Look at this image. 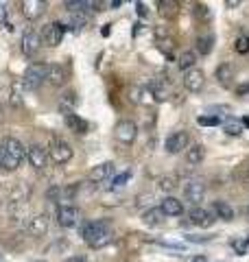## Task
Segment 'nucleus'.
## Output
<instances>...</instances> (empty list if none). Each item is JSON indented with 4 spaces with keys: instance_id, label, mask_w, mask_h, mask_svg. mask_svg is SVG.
<instances>
[{
    "instance_id": "obj_26",
    "label": "nucleus",
    "mask_w": 249,
    "mask_h": 262,
    "mask_svg": "<svg viewBox=\"0 0 249 262\" xmlns=\"http://www.w3.org/2000/svg\"><path fill=\"white\" fill-rule=\"evenodd\" d=\"M223 129H225V134H227V136H240V134H243V129H245V125H243V120L230 118V120H225Z\"/></svg>"
},
{
    "instance_id": "obj_15",
    "label": "nucleus",
    "mask_w": 249,
    "mask_h": 262,
    "mask_svg": "<svg viewBox=\"0 0 249 262\" xmlns=\"http://www.w3.org/2000/svg\"><path fill=\"white\" fill-rule=\"evenodd\" d=\"M114 166H116L114 162H103V164H98V166H94L88 173L90 184H98V182H105L107 177H112L114 175Z\"/></svg>"
},
{
    "instance_id": "obj_27",
    "label": "nucleus",
    "mask_w": 249,
    "mask_h": 262,
    "mask_svg": "<svg viewBox=\"0 0 249 262\" xmlns=\"http://www.w3.org/2000/svg\"><path fill=\"white\" fill-rule=\"evenodd\" d=\"M195 63H197V53H193V51H184V53L179 55V68H181V70L195 68Z\"/></svg>"
},
{
    "instance_id": "obj_34",
    "label": "nucleus",
    "mask_w": 249,
    "mask_h": 262,
    "mask_svg": "<svg viewBox=\"0 0 249 262\" xmlns=\"http://www.w3.org/2000/svg\"><path fill=\"white\" fill-rule=\"evenodd\" d=\"M131 179V170H125V173H120V175H116L114 177V182H112V186L114 188H120V186H125Z\"/></svg>"
},
{
    "instance_id": "obj_28",
    "label": "nucleus",
    "mask_w": 249,
    "mask_h": 262,
    "mask_svg": "<svg viewBox=\"0 0 249 262\" xmlns=\"http://www.w3.org/2000/svg\"><path fill=\"white\" fill-rule=\"evenodd\" d=\"M88 13L86 11H74V13H70V27L74 29V31H79V29H83L88 24Z\"/></svg>"
},
{
    "instance_id": "obj_18",
    "label": "nucleus",
    "mask_w": 249,
    "mask_h": 262,
    "mask_svg": "<svg viewBox=\"0 0 249 262\" xmlns=\"http://www.w3.org/2000/svg\"><path fill=\"white\" fill-rule=\"evenodd\" d=\"M27 229H29L31 236H44L48 232V216L46 214H35L29 221Z\"/></svg>"
},
{
    "instance_id": "obj_13",
    "label": "nucleus",
    "mask_w": 249,
    "mask_h": 262,
    "mask_svg": "<svg viewBox=\"0 0 249 262\" xmlns=\"http://www.w3.org/2000/svg\"><path fill=\"white\" fill-rule=\"evenodd\" d=\"M203 81H205V75L203 70L199 68H190L184 72V88L190 90V92H199L203 88Z\"/></svg>"
},
{
    "instance_id": "obj_31",
    "label": "nucleus",
    "mask_w": 249,
    "mask_h": 262,
    "mask_svg": "<svg viewBox=\"0 0 249 262\" xmlns=\"http://www.w3.org/2000/svg\"><path fill=\"white\" fill-rule=\"evenodd\" d=\"M193 13H195V18L197 20H210V9H208V5H203V3H197L195 5V9H193Z\"/></svg>"
},
{
    "instance_id": "obj_5",
    "label": "nucleus",
    "mask_w": 249,
    "mask_h": 262,
    "mask_svg": "<svg viewBox=\"0 0 249 262\" xmlns=\"http://www.w3.org/2000/svg\"><path fill=\"white\" fill-rule=\"evenodd\" d=\"M64 24L61 22H48L44 29H42V44H46V46H59L61 44V39H64Z\"/></svg>"
},
{
    "instance_id": "obj_22",
    "label": "nucleus",
    "mask_w": 249,
    "mask_h": 262,
    "mask_svg": "<svg viewBox=\"0 0 249 262\" xmlns=\"http://www.w3.org/2000/svg\"><path fill=\"white\" fill-rule=\"evenodd\" d=\"M205 158V149L203 144H193L186 149V162L190 164V166H197V164H201Z\"/></svg>"
},
{
    "instance_id": "obj_38",
    "label": "nucleus",
    "mask_w": 249,
    "mask_h": 262,
    "mask_svg": "<svg viewBox=\"0 0 249 262\" xmlns=\"http://www.w3.org/2000/svg\"><path fill=\"white\" fill-rule=\"evenodd\" d=\"M66 262H86V258H83V256H72V258H68Z\"/></svg>"
},
{
    "instance_id": "obj_11",
    "label": "nucleus",
    "mask_w": 249,
    "mask_h": 262,
    "mask_svg": "<svg viewBox=\"0 0 249 262\" xmlns=\"http://www.w3.org/2000/svg\"><path fill=\"white\" fill-rule=\"evenodd\" d=\"M46 9H48V3H44V0H24L22 3V13H24L27 20L42 18Z\"/></svg>"
},
{
    "instance_id": "obj_12",
    "label": "nucleus",
    "mask_w": 249,
    "mask_h": 262,
    "mask_svg": "<svg viewBox=\"0 0 249 262\" xmlns=\"http://www.w3.org/2000/svg\"><path fill=\"white\" fill-rule=\"evenodd\" d=\"M57 223L61 227H74L79 223V210L74 206H59L57 208Z\"/></svg>"
},
{
    "instance_id": "obj_42",
    "label": "nucleus",
    "mask_w": 249,
    "mask_h": 262,
    "mask_svg": "<svg viewBox=\"0 0 249 262\" xmlns=\"http://www.w3.org/2000/svg\"><path fill=\"white\" fill-rule=\"evenodd\" d=\"M247 179H249V166H247Z\"/></svg>"
},
{
    "instance_id": "obj_20",
    "label": "nucleus",
    "mask_w": 249,
    "mask_h": 262,
    "mask_svg": "<svg viewBox=\"0 0 249 262\" xmlns=\"http://www.w3.org/2000/svg\"><path fill=\"white\" fill-rule=\"evenodd\" d=\"M214 77H217L219 85L230 88V85H232V81H234V68H232L230 63H221L219 68H217V72H214Z\"/></svg>"
},
{
    "instance_id": "obj_23",
    "label": "nucleus",
    "mask_w": 249,
    "mask_h": 262,
    "mask_svg": "<svg viewBox=\"0 0 249 262\" xmlns=\"http://www.w3.org/2000/svg\"><path fill=\"white\" fill-rule=\"evenodd\" d=\"M157 7H160V15H164L166 20L175 18V15L179 13V5L175 3V0H160Z\"/></svg>"
},
{
    "instance_id": "obj_40",
    "label": "nucleus",
    "mask_w": 249,
    "mask_h": 262,
    "mask_svg": "<svg viewBox=\"0 0 249 262\" xmlns=\"http://www.w3.org/2000/svg\"><path fill=\"white\" fill-rule=\"evenodd\" d=\"M190 262H208V258H205V256H195Z\"/></svg>"
},
{
    "instance_id": "obj_19",
    "label": "nucleus",
    "mask_w": 249,
    "mask_h": 262,
    "mask_svg": "<svg viewBox=\"0 0 249 262\" xmlns=\"http://www.w3.org/2000/svg\"><path fill=\"white\" fill-rule=\"evenodd\" d=\"M164 221H166V216H164V212L160 208H149L142 214V223L149 225V227H160Z\"/></svg>"
},
{
    "instance_id": "obj_16",
    "label": "nucleus",
    "mask_w": 249,
    "mask_h": 262,
    "mask_svg": "<svg viewBox=\"0 0 249 262\" xmlns=\"http://www.w3.org/2000/svg\"><path fill=\"white\" fill-rule=\"evenodd\" d=\"M160 210L164 212V216H179L184 214V203L175 199V196H164L160 203Z\"/></svg>"
},
{
    "instance_id": "obj_17",
    "label": "nucleus",
    "mask_w": 249,
    "mask_h": 262,
    "mask_svg": "<svg viewBox=\"0 0 249 262\" xmlns=\"http://www.w3.org/2000/svg\"><path fill=\"white\" fill-rule=\"evenodd\" d=\"M46 81L55 88H61L66 83V68L61 63H48V77Z\"/></svg>"
},
{
    "instance_id": "obj_29",
    "label": "nucleus",
    "mask_w": 249,
    "mask_h": 262,
    "mask_svg": "<svg viewBox=\"0 0 249 262\" xmlns=\"http://www.w3.org/2000/svg\"><path fill=\"white\" fill-rule=\"evenodd\" d=\"M177 175H166V177H162L160 179V190L162 192H173L177 188Z\"/></svg>"
},
{
    "instance_id": "obj_1",
    "label": "nucleus",
    "mask_w": 249,
    "mask_h": 262,
    "mask_svg": "<svg viewBox=\"0 0 249 262\" xmlns=\"http://www.w3.org/2000/svg\"><path fill=\"white\" fill-rule=\"evenodd\" d=\"M24 155H27V149L18 138L7 136L0 140V166L5 170H18Z\"/></svg>"
},
{
    "instance_id": "obj_8",
    "label": "nucleus",
    "mask_w": 249,
    "mask_h": 262,
    "mask_svg": "<svg viewBox=\"0 0 249 262\" xmlns=\"http://www.w3.org/2000/svg\"><path fill=\"white\" fill-rule=\"evenodd\" d=\"M72 155H74L72 146L66 142V140H53V144H51V158H53L55 164H66V162H70Z\"/></svg>"
},
{
    "instance_id": "obj_10",
    "label": "nucleus",
    "mask_w": 249,
    "mask_h": 262,
    "mask_svg": "<svg viewBox=\"0 0 249 262\" xmlns=\"http://www.w3.org/2000/svg\"><path fill=\"white\" fill-rule=\"evenodd\" d=\"M42 48V35L37 31H24V35H22V53L27 55V57H33L37 51Z\"/></svg>"
},
{
    "instance_id": "obj_30",
    "label": "nucleus",
    "mask_w": 249,
    "mask_h": 262,
    "mask_svg": "<svg viewBox=\"0 0 249 262\" xmlns=\"http://www.w3.org/2000/svg\"><path fill=\"white\" fill-rule=\"evenodd\" d=\"M149 92H151L153 101H157V103H164L166 98H169V94H166V88L160 85V83H153L151 88H149Z\"/></svg>"
},
{
    "instance_id": "obj_41",
    "label": "nucleus",
    "mask_w": 249,
    "mask_h": 262,
    "mask_svg": "<svg viewBox=\"0 0 249 262\" xmlns=\"http://www.w3.org/2000/svg\"><path fill=\"white\" fill-rule=\"evenodd\" d=\"M5 120V114H3V110H0V122H3Z\"/></svg>"
},
{
    "instance_id": "obj_35",
    "label": "nucleus",
    "mask_w": 249,
    "mask_h": 262,
    "mask_svg": "<svg viewBox=\"0 0 249 262\" xmlns=\"http://www.w3.org/2000/svg\"><path fill=\"white\" fill-rule=\"evenodd\" d=\"M169 35H171V29H169V27H164V24L155 27V37H157V39H164V37H169Z\"/></svg>"
},
{
    "instance_id": "obj_32",
    "label": "nucleus",
    "mask_w": 249,
    "mask_h": 262,
    "mask_svg": "<svg viewBox=\"0 0 249 262\" xmlns=\"http://www.w3.org/2000/svg\"><path fill=\"white\" fill-rule=\"evenodd\" d=\"M234 51H236L238 55H247V53H249V35H240V37H236Z\"/></svg>"
},
{
    "instance_id": "obj_2",
    "label": "nucleus",
    "mask_w": 249,
    "mask_h": 262,
    "mask_svg": "<svg viewBox=\"0 0 249 262\" xmlns=\"http://www.w3.org/2000/svg\"><path fill=\"white\" fill-rule=\"evenodd\" d=\"M81 234H83V241L94 249L105 247V245L112 243V238H114L112 227L107 221H92V223H86L81 229Z\"/></svg>"
},
{
    "instance_id": "obj_25",
    "label": "nucleus",
    "mask_w": 249,
    "mask_h": 262,
    "mask_svg": "<svg viewBox=\"0 0 249 262\" xmlns=\"http://www.w3.org/2000/svg\"><path fill=\"white\" fill-rule=\"evenodd\" d=\"M214 214H217L221 221H232L234 219V208L230 206V203H225V201H214Z\"/></svg>"
},
{
    "instance_id": "obj_36",
    "label": "nucleus",
    "mask_w": 249,
    "mask_h": 262,
    "mask_svg": "<svg viewBox=\"0 0 249 262\" xmlns=\"http://www.w3.org/2000/svg\"><path fill=\"white\" fill-rule=\"evenodd\" d=\"M247 92H249V83H245V85L236 88V94H238V96H243V94H247Z\"/></svg>"
},
{
    "instance_id": "obj_3",
    "label": "nucleus",
    "mask_w": 249,
    "mask_h": 262,
    "mask_svg": "<svg viewBox=\"0 0 249 262\" xmlns=\"http://www.w3.org/2000/svg\"><path fill=\"white\" fill-rule=\"evenodd\" d=\"M48 77V63H31L24 70V88L27 90H35L46 81Z\"/></svg>"
},
{
    "instance_id": "obj_4",
    "label": "nucleus",
    "mask_w": 249,
    "mask_h": 262,
    "mask_svg": "<svg viewBox=\"0 0 249 262\" xmlns=\"http://www.w3.org/2000/svg\"><path fill=\"white\" fill-rule=\"evenodd\" d=\"M114 136H116V140L122 142V144H131L136 140V136H138V125L134 120H129V118H122L116 122V127H114Z\"/></svg>"
},
{
    "instance_id": "obj_24",
    "label": "nucleus",
    "mask_w": 249,
    "mask_h": 262,
    "mask_svg": "<svg viewBox=\"0 0 249 262\" xmlns=\"http://www.w3.org/2000/svg\"><path fill=\"white\" fill-rule=\"evenodd\" d=\"M195 44H197V53L210 55L212 48H214V35H210V33H205V35H199L195 39Z\"/></svg>"
},
{
    "instance_id": "obj_9",
    "label": "nucleus",
    "mask_w": 249,
    "mask_h": 262,
    "mask_svg": "<svg viewBox=\"0 0 249 262\" xmlns=\"http://www.w3.org/2000/svg\"><path fill=\"white\" fill-rule=\"evenodd\" d=\"M214 214L210 210H203V208H193L188 212V223L190 225H195V227H210V225H214Z\"/></svg>"
},
{
    "instance_id": "obj_33",
    "label": "nucleus",
    "mask_w": 249,
    "mask_h": 262,
    "mask_svg": "<svg viewBox=\"0 0 249 262\" xmlns=\"http://www.w3.org/2000/svg\"><path fill=\"white\" fill-rule=\"evenodd\" d=\"M197 122L201 127H217V125H221V118L219 116H199Z\"/></svg>"
},
{
    "instance_id": "obj_6",
    "label": "nucleus",
    "mask_w": 249,
    "mask_h": 262,
    "mask_svg": "<svg viewBox=\"0 0 249 262\" xmlns=\"http://www.w3.org/2000/svg\"><path fill=\"white\" fill-rule=\"evenodd\" d=\"M188 146V131L186 129H179V131H173V134L166 138L164 142V149L166 153L175 155V153H181Z\"/></svg>"
},
{
    "instance_id": "obj_7",
    "label": "nucleus",
    "mask_w": 249,
    "mask_h": 262,
    "mask_svg": "<svg viewBox=\"0 0 249 262\" xmlns=\"http://www.w3.org/2000/svg\"><path fill=\"white\" fill-rule=\"evenodd\" d=\"M184 196H186V201L193 203V206H199L205 196V184L199 182V179H190V182H186V186H184Z\"/></svg>"
},
{
    "instance_id": "obj_21",
    "label": "nucleus",
    "mask_w": 249,
    "mask_h": 262,
    "mask_svg": "<svg viewBox=\"0 0 249 262\" xmlns=\"http://www.w3.org/2000/svg\"><path fill=\"white\" fill-rule=\"evenodd\" d=\"M64 112H66V110H64ZM64 116H66V125H68V127L74 131V134H86V131H88V122L83 120V118H79L77 114L66 112Z\"/></svg>"
},
{
    "instance_id": "obj_37",
    "label": "nucleus",
    "mask_w": 249,
    "mask_h": 262,
    "mask_svg": "<svg viewBox=\"0 0 249 262\" xmlns=\"http://www.w3.org/2000/svg\"><path fill=\"white\" fill-rule=\"evenodd\" d=\"M138 13H140V18H144V15H147V9H144L142 3H138Z\"/></svg>"
},
{
    "instance_id": "obj_14",
    "label": "nucleus",
    "mask_w": 249,
    "mask_h": 262,
    "mask_svg": "<svg viewBox=\"0 0 249 262\" xmlns=\"http://www.w3.org/2000/svg\"><path fill=\"white\" fill-rule=\"evenodd\" d=\"M46 151H44V146L42 144H31L29 149H27V160H29V164L33 168H37V170H42L46 166Z\"/></svg>"
},
{
    "instance_id": "obj_39",
    "label": "nucleus",
    "mask_w": 249,
    "mask_h": 262,
    "mask_svg": "<svg viewBox=\"0 0 249 262\" xmlns=\"http://www.w3.org/2000/svg\"><path fill=\"white\" fill-rule=\"evenodd\" d=\"M227 7H230V9H234V7H238L240 3H238V0H227V3H225Z\"/></svg>"
}]
</instances>
